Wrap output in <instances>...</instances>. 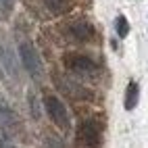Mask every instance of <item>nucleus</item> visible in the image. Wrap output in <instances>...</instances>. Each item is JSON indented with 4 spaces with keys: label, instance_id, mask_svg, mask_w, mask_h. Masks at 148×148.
Here are the masks:
<instances>
[{
    "label": "nucleus",
    "instance_id": "39448f33",
    "mask_svg": "<svg viewBox=\"0 0 148 148\" xmlns=\"http://www.w3.org/2000/svg\"><path fill=\"white\" fill-rule=\"evenodd\" d=\"M69 34H71V38L75 42H90L94 36V29L88 21H75L69 27Z\"/></svg>",
    "mask_w": 148,
    "mask_h": 148
},
{
    "label": "nucleus",
    "instance_id": "0eeeda50",
    "mask_svg": "<svg viewBox=\"0 0 148 148\" xmlns=\"http://www.w3.org/2000/svg\"><path fill=\"white\" fill-rule=\"evenodd\" d=\"M44 4L48 6V11H52L54 15H63L71 8V0H44Z\"/></svg>",
    "mask_w": 148,
    "mask_h": 148
},
{
    "label": "nucleus",
    "instance_id": "f8f14e48",
    "mask_svg": "<svg viewBox=\"0 0 148 148\" xmlns=\"http://www.w3.org/2000/svg\"><path fill=\"white\" fill-rule=\"evenodd\" d=\"M13 8H15V0H0V11L4 15H8Z\"/></svg>",
    "mask_w": 148,
    "mask_h": 148
},
{
    "label": "nucleus",
    "instance_id": "6e6552de",
    "mask_svg": "<svg viewBox=\"0 0 148 148\" xmlns=\"http://www.w3.org/2000/svg\"><path fill=\"white\" fill-rule=\"evenodd\" d=\"M0 58H2V65H4V69L11 75H17V63H15V56L6 50L4 46H0Z\"/></svg>",
    "mask_w": 148,
    "mask_h": 148
},
{
    "label": "nucleus",
    "instance_id": "9b49d317",
    "mask_svg": "<svg viewBox=\"0 0 148 148\" xmlns=\"http://www.w3.org/2000/svg\"><path fill=\"white\" fill-rule=\"evenodd\" d=\"M27 102H29V111H32V117H34V119H40V104H38L36 94H34V92H29Z\"/></svg>",
    "mask_w": 148,
    "mask_h": 148
},
{
    "label": "nucleus",
    "instance_id": "7ed1b4c3",
    "mask_svg": "<svg viewBox=\"0 0 148 148\" xmlns=\"http://www.w3.org/2000/svg\"><path fill=\"white\" fill-rule=\"evenodd\" d=\"M19 56H21V63H23V67L27 69L29 75H34V77H40V75H42V61H40V54L36 52V48L29 44V42L19 44Z\"/></svg>",
    "mask_w": 148,
    "mask_h": 148
},
{
    "label": "nucleus",
    "instance_id": "ddd939ff",
    "mask_svg": "<svg viewBox=\"0 0 148 148\" xmlns=\"http://www.w3.org/2000/svg\"><path fill=\"white\" fill-rule=\"evenodd\" d=\"M0 148H13V146H11V142H8V140H6L4 136L0 138Z\"/></svg>",
    "mask_w": 148,
    "mask_h": 148
},
{
    "label": "nucleus",
    "instance_id": "f03ea898",
    "mask_svg": "<svg viewBox=\"0 0 148 148\" xmlns=\"http://www.w3.org/2000/svg\"><path fill=\"white\" fill-rule=\"evenodd\" d=\"M44 108H46L48 117H50V121L58 127V130L67 132L69 127H71V117H69V111H67V106L58 100V96L44 94Z\"/></svg>",
    "mask_w": 148,
    "mask_h": 148
},
{
    "label": "nucleus",
    "instance_id": "1a4fd4ad",
    "mask_svg": "<svg viewBox=\"0 0 148 148\" xmlns=\"http://www.w3.org/2000/svg\"><path fill=\"white\" fill-rule=\"evenodd\" d=\"M15 125H17L15 115L8 111L4 104H0V127H2V130H11V127H15Z\"/></svg>",
    "mask_w": 148,
    "mask_h": 148
},
{
    "label": "nucleus",
    "instance_id": "20e7f679",
    "mask_svg": "<svg viewBox=\"0 0 148 148\" xmlns=\"http://www.w3.org/2000/svg\"><path fill=\"white\" fill-rule=\"evenodd\" d=\"M77 138H79V142H84L86 146L96 148L100 144V127L92 119H84L79 123V127H77Z\"/></svg>",
    "mask_w": 148,
    "mask_h": 148
},
{
    "label": "nucleus",
    "instance_id": "9d476101",
    "mask_svg": "<svg viewBox=\"0 0 148 148\" xmlns=\"http://www.w3.org/2000/svg\"><path fill=\"white\" fill-rule=\"evenodd\" d=\"M115 32H117V36H119V38H125L127 34H130V23H127V19H125L123 15L117 17V21H115Z\"/></svg>",
    "mask_w": 148,
    "mask_h": 148
},
{
    "label": "nucleus",
    "instance_id": "423d86ee",
    "mask_svg": "<svg viewBox=\"0 0 148 148\" xmlns=\"http://www.w3.org/2000/svg\"><path fill=\"white\" fill-rule=\"evenodd\" d=\"M138 96H140V86L136 82H130V86H127V90H125V108L127 111H134L136 108Z\"/></svg>",
    "mask_w": 148,
    "mask_h": 148
},
{
    "label": "nucleus",
    "instance_id": "f257e3e1",
    "mask_svg": "<svg viewBox=\"0 0 148 148\" xmlns=\"http://www.w3.org/2000/svg\"><path fill=\"white\" fill-rule=\"evenodd\" d=\"M63 63H65V69L69 73L82 77V79H94V77L98 75V65L86 54L69 52V54L63 56Z\"/></svg>",
    "mask_w": 148,
    "mask_h": 148
}]
</instances>
